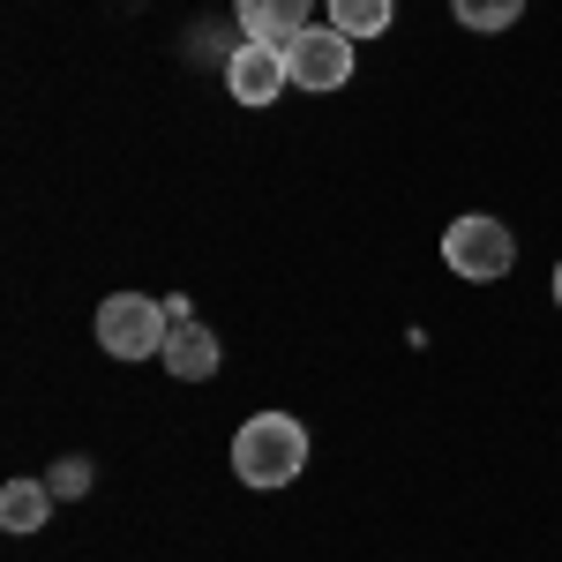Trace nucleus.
<instances>
[{"instance_id":"f257e3e1","label":"nucleus","mask_w":562,"mask_h":562,"mask_svg":"<svg viewBox=\"0 0 562 562\" xmlns=\"http://www.w3.org/2000/svg\"><path fill=\"white\" fill-rule=\"evenodd\" d=\"M233 473L248 487H293L307 473V428L293 413H248L233 428Z\"/></svg>"},{"instance_id":"f03ea898","label":"nucleus","mask_w":562,"mask_h":562,"mask_svg":"<svg viewBox=\"0 0 562 562\" xmlns=\"http://www.w3.org/2000/svg\"><path fill=\"white\" fill-rule=\"evenodd\" d=\"M442 262L465 278V285H495V278H510V262H518V240H510V225L487 211H465L442 225Z\"/></svg>"},{"instance_id":"7ed1b4c3","label":"nucleus","mask_w":562,"mask_h":562,"mask_svg":"<svg viewBox=\"0 0 562 562\" xmlns=\"http://www.w3.org/2000/svg\"><path fill=\"white\" fill-rule=\"evenodd\" d=\"M166 338H173V315L150 293H113V301L98 307V346L113 352V360H158Z\"/></svg>"},{"instance_id":"20e7f679","label":"nucleus","mask_w":562,"mask_h":562,"mask_svg":"<svg viewBox=\"0 0 562 562\" xmlns=\"http://www.w3.org/2000/svg\"><path fill=\"white\" fill-rule=\"evenodd\" d=\"M285 76H293V90H346L352 83V38L338 23H307L301 38L285 45Z\"/></svg>"},{"instance_id":"39448f33","label":"nucleus","mask_w":562,"mask_h":562,"mask_svg":"<svg viewBox=\"0 0 562 562\" xmlns=\"http://www.w3.org/2000/svg\"><path fill=\"white\" fill-rule=\"evenodd\" d=\"M285 45H233L225 53V90L233 105H278L285 98Z\"/></svg>"},{"instance_id":"423d86ee","label":"nucleus","mask_w":562,"mask_h":562,"mask_svg":"<svg viewBox=\"0 0 562 562\" xmlns=\"http://www.w3.org/2000/svg\"><path fill=\"white\" fill-rule=\"evenodd\" d=\"M315 15V0H233V23L248 45H293Z\"/></svg>"},{"instance_id":"0eeeda50","label":"nucleus","mask_w":562,"mask_h":562,"mask_svg":"<svg viewBox=\"0 0 562 562\" xmlns=\"http://www.w3.org/2000/svg\"><path fill=\"white\" fill-rule=\"evenodd\" d=\"M166 375H180V383H211L217 375V360H225V346H217L203 323H173V338H166Z\"/></svg>"},{"instance_id":"6e6552de","label":"nucleus","mask_w":562,"mask_h":562,"mask_svg":"<svg viewBox=\"0 0 562 562\" xmlns=\"http://www.w3.org/2000/svg\"><path fill=\"white\" fill-rule=\"evenodd\" d=\"M53 503H60V495H53L45 480H8V487H0V525H8V532H38V525L53 518Z\"/></svg>"},{"instance_id":"1a4fd4ad","label":"nucleus","mask_w":562,"mask_h":562,"mask_svg":"<svg viewBox=\"0 0 562 562\" xmlns=\"http://www.w3.org/2000/svg\"><path fill=\"white\" fill-rule=\"evenodd\" d=\"M330 23L346 38H383L390 23H397V0H330Z\"/></svg>"},{"instance_id":"9d476101","label":"nucleus","mask_w":562,"mask_h":562,"mask_svg":"<svg viewBox=\"0 0 562 562\" xmlns=\"http://www.w3.org/2000/svg\"><path fill=\"white\" fill-rule=\"evenodd\" d=\"M450 15H458L465 31H480V38H495V31H510L525 15V0H450Z\"/></svg>"},{"instance_id":"9b49d317","label":"nucleus","mask_w":562,"mask_h":562,"mask_svg":"<svg viewBox=\"0 0 562 562\" xmlns=\"http://www.w3.org/2000/svg\"><path fill=\"white\" fill-rule=\"evenodd\" d=\"M45 487H53L60 503H76V495H90V458H60V465L45 473Z\"/></svg>"},{"instance_id":"f8f14e48","label":"nucleus","mask_w":562,"mask_h":562,"mask_svg":"<svg viewBox=\"0 0 562 562\" xmlns=\"http://www.w3.org/2000/svg\"><path fill=\"white\" fill-rule=\"evenodd\" d=\"M555 307H562V262H555Z\"/></svg>"}]
</instances>
